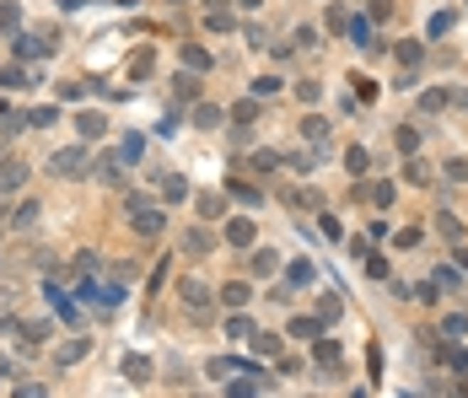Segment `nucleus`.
<instances>
[{"label": "nucleus", "mask_w": 468, "mask_h": 398, "mask_svg": "<svg viewBox=\"0 0 468 398\" xmlns=\"http://www.w3.org/2000/svg\"><path fill=\"white\" fill-rule=\"evenodd\" d=\"M124 210H129V231H135V237H161V231H167V210L140 199V194H129Z\"/></svg>", "instance_id": "1"}, {"label": "nucleus", "mask_w": 468, "mask_h": 398, "mask_svg": "<svg viewBox=\"0 0 468 398\" xmlns=\"http://www.w3.org/2000/svg\"><path fill=\"white\" fill-rule=\"evenodd\" d=\"M54 172H60V178H87V172H92L87 145H70V151H60V157H54Z\"/></svg>", "instance_id": "2"}, {"label": "nucleus", "mask_w": 468, "mask_h": 398, "mask_svg": "<svg viewBox=\"0 0 468 398\" xmlns=\"http://www.w3.org/2000/svg\"><path fill=\"white\" fill-rule=\"evenodd\" d=\"M22 183H27V162L6 157V162H0V194H16Z\"/></svg>", "instance_id": "3"}, {"label": "nucleus", "mask_w": 468, "mask_h": 398, "mask_svg": "<svg viewBox=\"0 0 468 398\" xmlns=\"http://www.w3.org/2000/svg\"><path fill=\"white\" fill-rule=\"evenodd\" d=\"M221 302L232 307V313H243V307L253 302V286H248V280H226V286H221Z\"/></svg>", "instance_id": "4"}, {"label": "nucleus", "mask_w": 468, "mask_h": 398, "mask_svg": "<svg viewBox=\"0 0 468 398\" xmlns=\"http://www.w3.org/2000/svg\"><path fill=\"white\" fill-rule=\"evenodd\" d=\"M210 248H216V237H210L205 226H188V231H184V253H188V258H205Z\"/></svg>", "instance_id": "5"}, {"label": "nucleus", "mask_w": 468, "mask_h": 398, "mask_svg": "<svg viewBox=\"0 0 468 398\" xmlns=\"http://www.w3.org/2000/svg\"><path fill=\"white\" fill-rule=\"evenodd\" d=\"M452 103H457L452 92H442V86H431V92H420V119H425V113H447Z\"/></svg>", "instance_id": "6"}, {"label": "nucleus", "mask_w": 468, "mask_h": 398, "mask_svg": "<svg viewBox=\"0 0 468 398\" xmlns=\"http://www.w3.org/2000/svg\"><path fill=\"white\" fill-rule=\"evenodd\" d=\"M393 60L404 65V70H415V65L425 60V43H420V38H404V43H393Z\"/></svg>", "instance_id": "7"}, {"label": "nucleus", "mask_w": 468, "mask_h": 398, "mask_svg": "<svg viewBox=\"0 0 468 398\" xmlns=\"http://www.w3.org/2000/svg\"><path fill=\"white\" fill-rule=\"evenodd\" d=\"M184 307H188V313H205V307H210V286H205V280H184Z\"/></svg>", "instance_id": "8"}, {"label": "nucleus", "mask_w": 468, "mask_h": 398, "mask_svg": "<svg viewBox=\"0 0 468 398\" xmlns=\"http://www.w3.org/2000/svg\"><path fill=\"white\" fill-rule=\"evenodd\" d=\"M210 65H216V54L205 43H184V70H210Z\"/></svg>", "instance_id": "9"}, {"label": "nucleus", "mask_w": 468, "mask_h": 398, "mask_svg": "<svg viewBox=\"0 0 468 398\" xmlns=\"http://www.w3.org/2000/svg\"><path fill=\"white\" fill-rule=\"evenodd\" d=\"M361 199H366V205H377V210H388L393 205V183L382 178V183H366V189H361Z\"/></svg>", "instance_id": "10"}, {"label": "nucleus", "mask_w": 468, "mask_h": 398, "mask_svg": "<svg viewBox=\"0 0 468 398\" xmlns=\"http://www.w3.org/2000/svg\"><path fill=\"white\" fill-rule=\"evenodd\" d=\"M312 280H318L312 258H296V264H285V286H312Z\"/></svg>", "instance_id": "11"}, {"label": "nucleus", "mask_w": 468, "mask_h": 398, "mask_svg": "<svg viewBox=\"0 0 468 398\" xmlns=\"http://www.w3.org/2000/svg\"><path fill=\"white\" fill-rule=\"evenodd\" d=\"M75 130H81V140H102V135H108V119H102V113H81Z\"/></svg>", "instance_id": "12"}, {"label": "nucleus", "mask_w": 468, "mask_h": 398, "mask_svg": "<svg viewBox=\"0 0 468 398\" xmlns=\"http://www.w3.org/2000/svg\"><path fill=\"white\" fill-rule=\"evenodd\" d=\"M318 366L323 372H339V366H345V350H339L334 339H318Z\"/></svg>", "instance_id": "13"}, {"label": "nucleus", "mask_w": 468, "mask_h": 398, "mask_svg": "<svg viewBox=\"0 0 468 398\" xmlns=\"http://www.w3.org/2000/svg\"><path fill=\"white\" fill-rule=\"evenodd\" d=\"M194 124H199V130H221V124H226V108H216V103H199V108H194Z\"/></svg>", "instance_id": "14"}, {"label": "nucleus", "mask_w": 468, "mask_h": 398, "mask_svg": "<svg viewBox=\"0 0 468 398\" xmlns=\"http://www.w3.org/2000/svg\"><path fill=\"white\" fill-rule=\"evenodd\" d=\"M226 242H232V248H248V242H253V221H248V216L226 221Z\"/></svg>", "instance_id": "15"}, {"label": "nucleus", "mask_w": 468, "mask_h": 398, "mask_svg": "<svg viewBox=\"0 0 468 398\" xmlns=\"http://www.w3.org/2000/svg\"><path fill=\"white\" fill-rule=\"evenodd\" d=\"M393 145L404 151V157H415V151H420V130H415V124H398V130H393Z\"/></svg>", "instance_id": "16"}, {"label": "nucleus", "mask_w": 468, "mask_h": 398, "mask_svg": "<svg viewBox=\"0 0 468 398\" xmlns=\"http://www.w3.org/2000/svg\"><path fill=\"white\" fill-rule=\"evenodd\" d=\"M194 210H199L205 221H221V216H226V199H221V194H199V205H194Z\"/></svg>", "instance_id": "17"}, {"label": "nucleus", "mask_w": 468, "mask_h": 398, "mask_svg": "<svg viewBox=\"0 0 468 398\" xmlns=\"http://www.w3.org/2000/svg\"><path fill=\"white\" fill-rule=\"evenodd\" d=\"M124 377L129 382H151V361L146 355H124Z\"/></svg>", "instance_id": "18"}, {"label": "nucleus", "mask_w": 468, "mask_h": 398, "mask_svg": "<svg viewBox=\"0 0 468 398\" xmlns=\"http://www.w3.org/2000/svg\"><path fill=\"white\" fill-rule=\"evenodd\" d=\"M285 334H296V339H318L323 334V318H291V328Z\"/></svg>", "instance_id": "19"}, {"label": "nucleus", "mask_w": 468, "mask_h": 398, "mask_svg": "<svg viewBox=\"0 0 468 398\" xmlns=\"http://www.w3.org/2000/svg\"><path fill=\"white\" fill-rule=\"evenodd\" d=\"M173 92H178V103H194L199 97V75L188 70V75H173Z\"/></svg>", "instance_id": "20"}, {"label": "nucleus", "mask_w": 468, "mask_h": 398, "mask_svg": "<svg viewBox=\"0 0 468 398\" xmlns=\"http://www.w3.org/2000/svg\"><path fill=\"white\" fill-rule=\"evenodd\" d=\"M302 135H307L312 145H323V140H329V119H318V113H307V119H302Z\"/></svg>", "instance_id": "21"}, {"label": "nucleus", "mask_w": 468, "mask_h": 398, "mask_svg": "<svg viewBox=\"0 0 468 398\" xmlns=\"http://www.w3.org/2000/svg\"><path fill=\"white\" fill-rule=\"evenodd\" d=\"M22 27V6L16 0H0V33H16Z\"/></svg>", "instance_id": "22"}, {"label": "nucleus", "mask_w": 468, "mask_h": 398, "mask_svg": "<svg viewBox=\"0 0 468 398\" xmlns=\"http://www.w3.org/2000/svg\"><path fill=\"white\" fill-rule=\"evenodd\" d=\"M226 119H232V124H237V130H248V124L259 119V103H253V97H248V103H237V108H232V113H226Z\"/></svg>", "instance_id": "23"}, {"label": "nucleus", "mask_w": 468, "mask_h": 398, "mask_svg": "<svg viewBox=\"0 0 468 398\" xmlns=\"http://www.w3.org/2000/svg\"><path fill=\"white\" fill-rule=\"evenodd\" d=\"M161 199H188V178L167 172V178H161Z\"/></svg>", "instance_id": "24"}, {"label": "nucleus", "mask_w": 468, "mask_h": 398, "mask_svg": "<svg viewBox=\"0 0 468 398\" xmlns=\"http://www.w3.org/2000/svg\"><path fill=\"white\" fill-rule=\"evenodd\" d=\"M253 350L270 355V361H280V339H275V334H259V328H253Z\"/></svg>", "instance_id": "25"}, {"label": "nucleus", "mask_w": 468, "mask_h": 398, "mask_svg": "<svg viewBox=\"0 0 468 398\" xmlns=\"http://www.w3.org/2000/svg\"><path fill=\"white\" fill-rule=\"evenodd\" d=\"M151 65H156V54H151V48H140V54H129V75H151Z\"/></svg>", "instance_id": "26"}, {"label": "nucleus", "mask_w": 468, "mask_h": 398, "mask_svg": "<svg viewBox=\"0 0 468 398\" xmlns=\"http://www.w3.org/2000/svg\"><path fill=\"white\" fill-rule=\"evenodd\" d=\"M345 167H350V172H356V178H361V172H366V167H371V157H366V145H350V151H345Z\"/></svg>", "instance_id": "27"}, {"label": "nucleus", "mask_w": 468, "mask_h": 398, "mask_svg": "<svg viewBox=\"0 0 468 398\" xmlns=\"http://www.w3.org/2000/svg\"><path fill=\"white\" fill-rule=\"evenodd\" d=\"M275 269H280V253L259 248V253H253V275H275Z\"/></svg>", "instance_id": "28"}, {"label": "nucleus", "mask_w": 468, "mask_h": 398, "mask_svg": "<svg viewBox=\"0 0 468 398\" xmlns=\"http://www.w3.org/2000/svg\"><path fill=\"white\" fill-rule=\"evenodd\" d=\"M205 27H210V33H232L237 16H232V11H205Z\"/></svg>", "instance_id": "29"}, {"label": "nucleus", "mask_w": 468, "mask_h": 398, "mask_svg": "<svg viewBox=\"0 0 468 398\" xmlns=\"http://www.w3.org/2000/svg\"><path fill=\"white\" fill-rule=\"evenodd\" d=\"M345 27H350V38H356L361 48H371V22H366V16H350Z\"/></svg>", "instance_id": "30"}, {"label": "nucleus", "mask_w": 468, "mask_h": 398, "mask_svg": "<svg viewBox=\"0 0 468 398\" xmlns=\"http://www.w3.org/2000/svg\"><path fill=\"white\" fill-rule=\"evenodd\" d=\"M81 355H87V339H65V345H60V366L81 361Z\"/></svg>", "instance_id": "31"}, {"label": "nucleus", "mask_w": 468, "mask_h": 398, "mask_svg": "<svg viewBox=\"0 0 468 398\" xmlns=\"http://www.w3.org/2000/svg\"><path fill=\"white\" fill-rule=\"evenodd\" d=\"M27 81H33L27 65H6V70H0V86H27Z\"/></svg>", "instance_id": "32"}, {"label": "nucleus", "mask_w": 468, "mask_h": 398, "mask_svg": "<svg viewBox=\"0 0 468 398\" xmlns=\"http://www.w3.org/2000/svg\"><path fill=\"white\" fill-rule=\"evenodd\" d=\"M54 119H60L54 108H33V113H22V124H33V130H49Z\"/></svg>", "instance_id": "33"}, {"label": "nucleus", "mask_w": 468, "mask_h": 398, "mask_svg": "<svg viewBox=\"0 0 468 398\" xmlns=\"http://www.w3.org/2000/svg\"><path fill=\"white\" fill-rule=\"evenodd\" d=\"M226 334H232V339H253V323H248L243 313H232V318H226Z\"/></svg>", "instance_id": "34"}, {"label": "nucleus", "mask_w": 468, "mask_h": 398, "mask_svg": "<svg viewBox=\"0 0 468 398\" xmlns=\"http://www.w3.org/2000/svg\"><path fill=\"white\" fill-rule=\"evenodd\" d=\"M232 199H243V205H259V189H253V183H243V178H232Z\"/></svg>", "instance_id": "35"}, {"label": "nucleus", "mask_w": 468, "mask_h": 398, "mask_svg": "<svg viewBox=\"0 0 468 398\" xmlns=\"http://www.w3.org/2000/svg\"><path fill=\"white\" fill-rule=\"evenodd\" d=\"M140 145H146L140 135H124V140H119V157L124 162H140Z\"/></svg>", "instance_id": "36"}, {"label": "nucleus", "mask_w": 468, "mask_h": 398, "mask_svg": "<svg viewBox=\"0 0 468 398\" xmlns=\"http://www.w3.org/2000/svg\"><path fill=\"white\" fill-rule=\"evenodd\" d=\"M291 205H296V210H318L323 199H318V194H312V189H291Z\"/></svg>", "instance_id": "37"}, {"label": "nucleus", "mask_w": 468, "mask_h": 398, "mask_svg": "<svg viewBox=\"0 0 468 398\" xmlns=\"http://www.w3.org/2000/svg\"><path fill=\"white\" fill-rule=\"evenodd\" d=\"M248 167H259V172H275V167H280V157H275V151H253V157H248Z\"/></svg>", "instance_id": "38"}, {"label": "nucleus", "mask_w": 468, "mask_h": 398, "mask_svg": "<svg viewBox=\"0 0 468 398\" xmlns=\"http://www.w3.org/2000/svg\"><path fill=\"white\" fill-rule=\"evenodd\" d=\"M339 313H345V302H339V296H323V302H318V318H323V323H334Z\"/></svg>", "instance_id": "39"}, {"label": "nucleus", "mask_w": 468, "mask_h": 398, "mask_svg": "<svg viewBox=\"0 0 468 398\" xmlns=\"http://www.w3.org/2000/svg\"><path fill=\"white\" fill-rule=\"evenodd\" d=\"M296 97H302V103H318V97H323V81H312V75H307V81H296Z\"/></svg>", "instance_id": "40"}, {"label": "nucleus", "mask_w": 468, "mask_h": 398, "mask_svg": "<svg viewBox=\"0 0 468 398\" xmlns=\"http://www.w3.org/2000/svg\"><path fill=\"white\" fill-rule=\"evenodd\" d=\"M442 339H468V318H447V328H442Z\"/></svg>", "instance_id": "41"}, {"label": "nucleus", "mask_w": 468, "mask_h": 398, "mask_svg": "<svg viewBox=\"0 0 468 398\" xmlns=\"http://www.w3.org/2000/svg\"><path fill=\"white\" fill-rule=\"evenodd\" d=\"M436 226H442L447 237H463V226H457V216H452V210H442V216H436Z\"/></svg>", "instance_id": "42"}, {"label": "nucleus", "mask_w": 468, "mask_h": 398, "mask_svg": "<svg viewBox=\"0 0 468 398\" xmlns=\"http://www.w3.org/2000/svg\"><path fill=\"white\" fill-rule=\"evenodd\" d=\"M366 275H371V280H388V258H377V253H366Z\"/></svg>", "instance_id": "43"}, {"label": "nucleus", "mask_w": 468, "mask_h": 398, "mask_svg": "<svg viewBox=\"0 0 468 398\" xmlns=\"http://www.w3.org/2000/svg\"><path fill=\"white\" fill-rule=\"evenodd\" d=\"M431 280H436V286H442V290H452V286H457V269H452V264H442V269H436Z\"/></svg>", "instance_id": "44"}, {"label": "nucleus", "mask_w": 468, "mask_h": 398, "mask_svg": "<svg viewBox=\"0 0 468 398\" xmlns=\"http://www.w3.org/2000/svg\"><path fill=\"white\" fill-rule=\"evenodd\" d=\"M447 178H452V183H468V162L452 157V162H447Z\"/></svg>", "instance_id": "45"}, {"label": "nucleus", "mask_w": 468, "mask_h": 398, "mask_svg": "<svg viewBox=\"0 0 468 398\" xmlns=\"http://www.w3.org/2000/svg\"><path fill=\"white\" fill-rule=\"evenodd\" d=\"M404 178H409V183H425V178H431V172H425V162L415 157V162H409V167H404Z\"/></svg>", "instance_id": "46"}, {"label": "nucleus", "mask_w": 468, "mask_h": 398, "mask_svg": "<svg viewBox=\"0 0 468 398\" xmlns=\"http://www.w3.org/2000/svg\"><path fill=\"white\" fill-rule=\"evenodd\" d=\"M447 27H452V11H436V16H431V38H442Z\"/></svg>", "instance_id": "47"}, {"label": "nucleus", "mask_w": 468, "mask_h": 398, "mask_svg": "<svg viewBox=\"0 0 468 398\" xmlns=\"http://www.w3.org/2000/svg\"><path fill=\"white\" fill-rule=\"evenodd\" d=\"M243 38H248L253 48H264V27H259V22H248V27H243Z\"/></svg>", "instance_id": "48"}, {"label": "nucleus", "mask_w": 468, "mask_h": 398, "mask_svg": "<svg viewBox=\"0 0 468 398\" xmlns=\"http://www.w3.org/2000/svg\"><path fill=\"white\" fill-rule=\"evenodd\" d=\"M33 221H38V205H22V210H16V226H22V231L33 226Z\"/></svg>", "instance_id": "49"}, {"label": "nucleus", "mask_w": 468, "mask_h": 398, "mask_svg": "<svg viewBox=\"0 0 468 398\" xmlns=\"http://www.w3.org/2000/svg\"><path fill=\"white\" fill-rule=\"evenodd\" d=\"M226 6H232V0H205V11H226Z\"/></svg>", "instance_id": "50"}, {"label": "nucleus", "mask_w": 468, "mask_h": 398, "mask_svg": "<svg viewBox=\"0 0 468 398\" xmlns=\"http://www.w3.org/2000/svg\"><path fill=\"white\" fill-rule=\"evenodd\" d=\"M6 119H11V113H6V97H0V124H6Z\"/></svg>", "instance_id": "51"}, {"label": "nucleus", "mask_w": 468, "mask_h": 398, "mask_svg": "<svg viewBox=\"0 0 468 398\" xmlns=\"http://www.w3.org/2000/svg\"><path fill=\"white\" fill-rule=\"evenodd\" d=\"M457 103H463V113H468V92H463V97H457Z\"/></svg>", "instance_id": "52"}, {"label": "nucleus", "mask_w": 468, "mask_h": 398, "mask_svg": "<svg viewBox=\"0 0 468 398\" xmlns=\"http://www.w3.org/2000/svg\"><path fill=\"white\" fill-rule=\"evenodd\" d=\"M243 6H259V0H243Z\"/></svg>", "instance_id": "53"}]
</instances>
